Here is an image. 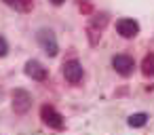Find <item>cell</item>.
I'll return each mask as SVG.
<instances>
[{"instance_id": "cell-1", "label": "cell", "mask_w": 154, "mask_h": 135, "mask_svg": "<svg viewBox=\"0 0 154 135\" xmlns=\"http://www.w3.org/2000/svg\"><path fill=\"white\" fill-rule=\"evenodd\" d=\"M40 116H42L45 124H49L51 129H63V118H61V114L53 106H42L40 108Z\"/></svg>"}, {"instance_id": "cell-2", "label": "cell", "mask_w": 154, "mask_h": 135, "mask_svg": "<svg viewBox=\"0 0 154 135\" xmlns=\"http://www.w3.org/2000/svg\"><path fill=\"white\" fill-rule=\"evenodd\" d=\"M38 42H40V47L45 49V53H47L49 57H55V55H57V40H55L53 32L40 30V32H38Z\"/></svg>"}, {"instance_id": "cell-3", "label": "cell", "mask_w": 154, "mask_h": 135, "mask_svg": "<svg viewBox=\"0 0 154 135\" xmlns=\"http://www.w3.org/2000/svg\"><path fill=\"white\" fill-rule=\"evenodd\" d=\"M63 76H66V80H68V82L78 84V82L82 80V66H80L76 59L66 61V63H63Z\"/></svg>"}, {"instance_id": "cell-4", "label": "cell", "mask_w": 154, "mask_h": 135, "mask_svg": "<svg viewBox=\"0 0 154 135\" xmlns=\"http://www.w3.org/2000/svg\"><path fill=\"white\" fill-rule=\"evenodd\" d=\"M30 106H32V97H30L28 91H23V89L13 91V108H15V112L23 114V112L30 110Z\"/></svg>"}, {"instance_id": "cell-5", "label": "cell", "mask_w": 154, "mask_h": 135, "mask_svg": "<svg viewBox=\"0 0 154 135\" xmlns=\"http://www.w3.org/2000/svg\"><path fill=\"white\" fill-rule=\"evenodd\" d=\"M112 66H114V70H116L118 74L129 76V74L133 72V68H135V61H133V57H129V55H116V57L112 59Z\"/></svg>"}, {"instance_id": "cell-6", "label": "cell", "mask_w": 154, "mask_h": 135, "mask_svg": "<svg viewBox=\"0 0 154 135\" xmlns=\"http://www.w3.org/2000/svg\"><path fill=\"white\" fill-rule=\"evenodd\" d=\"M116 30H118V34H120L122 38H133V36H137V32H139V23L133 21V19H118Z\"/></svg>"}, {"instance_id": "cell-7", "label": "cell", "mask_w": 154, "mask_h": 135, "mask_svg": "<svg viewBox=\"0 0 154 135\" xmlns=\"http://www.w3.org/2000/svg\"><path fill=\"white\" fill-rule=\"evenodd\" d=\"M26 74L34 80H47V70L38 61H28L26 63Z\"/></svg>"}, {"instance_id": "cell-8", "label": "cell", "mask_w": 154, "mask_h": 135, "mask_svg": "<svg viewBox=\"0 0 154 135\" xmlns=\"http://www.w3.org/2000/svg\"><path fill=\"white\" fill-rule=\"evenodd\" d=\"M141 72H143L146 76H154V55H152V53L143 57V61H141Z\"/></svg>"}, {"instance_id": "cell-9", "label": "cell", "mask_w": 154, "mask_h": 135, "mask_svg": "<svg viewBox=\"0 0 154 135\" xmlns=\"http://www.w3.org/2000/svg\"><path fill=\"white\" fill-rule=\"evenodd\" d=\"M5 2L17 11H30V7H32V0H5Z\"/></svg>"}, {"instance_id": "cell-10", "label": "cell", "mask_w": 154, "mask_h": 135, "mask_svg": "<svg viewBox=\"0 0 154 135\" xmlns=\"http://www.w3.org/2000/svg\"><path fill=\"white\" fill-rule=\"evenodd\" d=\"M146 120H148V116H146L143 112H139V114H131V116H129V124H131V127H143Z\"/></svg>"}, {"instance_id": "cell-11", "label": "cell", "mask_w": 154, "mask_h": 135, "mask_svg": "<svg viewBox=\"0 0 154 135\" xmlns=\"http://www.w3.org/2000/svg\"><path fill=\"white\" fill-rule=\"evenodd\" d=\"M95 26H97V28H103V26H106V15L101 17V21H99V19H95ZM89 34H91V42L95 44V42H97V38H95V34H93V26L89 28Z\"/></svg>"}, {"instance_id": "cell-12", "label": "cell", "mask_w": 154, "mask_h": 135, "mask_svg": "<svg viewBox=\"0 0 154 135\" xmlns=\"http://www.w3.org/2000/svg\"><path fill=\"white\" fill-rule=\"evenodd\" d=\"M7 51H9V44H7V40H5L2 36H0V57H5Z\"/></svg>"}, {"instance_id": "cell-13", "label": "cell", "mask_w": 154, "mask_h": 135, "mask_svg": "<svg viewBox=\"0 0 154 135\" xmlns=\"http://www.w3.org/2000/svg\"><path fill=\"white\" fill-rule=\"evenodd\" d=\"M51 2H53V5H61V2H63V0H51Z\"/></svg>"}]
</instances>
